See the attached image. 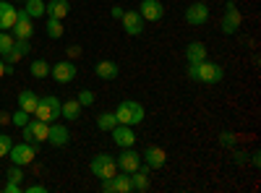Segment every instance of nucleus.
<instances>
[{
  "mask_svg": "<svg viewBox=\"0 0 261 193\" xmlns=\"http://www.w3.org/2000/svg\"><path fill=\"white\" fill-rule=\"evenodd\" d=\"M188 78L199 84H220L225 78V68L220 63L201 60V63H188Z\"/></svg>",
  "mask_w": 261,
  "mask_h": 193,
  "instance_id": "1",
  "label": "nucleus"
},
{
  "mask_svg": "<svg viewBox=\"0 0 261 193\" xmlns=\"http://www.w3.org/2000/svg\"><path fill=\"white\" fill-rule=\"evenodd\" d=\"M115 118H118V123H123V125H139L144 118H146V113H144V107L139 104V102H134V99H123L120 104H118V110H115Z\"/></svg>",
  "mask_w": 261,
  "mask_h": 193,
  "instance_id": "2",
  "label": "nucleus"
},
{
  "mask_svg": "<svg viewBox=\"0 0 261 193\" xmlns=\"http://www.w3.org/2000/svg\"><path fill=\"white\" fill-rule=\"evenodd\" d=\"M37 120H45V123H55L60 118V99L47 94V97H39L37 102V110H34Z\"/></svg>",
  "mask_w": 261,
  "mask_h": 193,
  "instance_id": "3",
  "label": "nucleus"
},
{
  "mask_svg": "<svg viewBox=\"0 0 261 193\" xmlns=\"http://www.w3.org/2000/svg\"><path fill=\"white\" fill-rule=\"evenodd\" d=\"M37 149L39 144H29V141H21L16 146H11V152H8V159L11 164H18V167H24V164H32L34 157H37Z\"/></svg>",
  "mask_w": 261,
  "mask_h": 193,
  "instance_id": "4",
  "label": "nucleus"
},
{
  "mask_svg": "<svg viewBox=\"0 0 261 193\" xmlns=\"http://www.w3.org/2000/svg\"><path fill=\"white\" fill-rule=\"evenodd\" d=\"M89 170H92V175H97L99 180H107V178H113L118 173V162H115L113 154H97L89 162Z\"/></svg>",
  "mask_w": 261,
  "mask_h": 193,
  "instance_id": "5",
  "label": "nucleus"
},
{
  "mask_svg": "<svg viewBox=\"0 0 261 193\" xmlns=\"http://www.w3.org/2000/svg\"><path fill=\"white\" fill-rule=\"evenodd\" d=\"M241 24H243V13L235 8L232 0H227V6H225V16H222V21H220V29H222V34H227V37L238 34Z\"/></svg>",
  "mask_w": 261,
  "mask_h": 193,
  "instance_id": "6",
  "label": "nucleus"
},
{
  "mask_svg": "<svg viewBox=\"0 0 261 193\" xmlns=\"http://www.w3.org/2000/svg\"><path fill=\"white\" fill-rule=\"evenodd\" d=\"M21 136H24V141L29 144H42V141H47V133H50V123L45 120H29L24 128H21Z\"/></svg>",
  "mask_w": 261,
  "mask_h": 193,
  "instance_id": "7",
  "label": "nucleus"
},
{
  "mask_svg": "<svg viewBox=\"0 0 261 193\" xmlns=\"http://www.w3.org/2000/svg\"><path fill=\"white\" fill-rule=\"evenodd\" d=\"M206 21H209V6L204 0H196V3H191L186 8V24L188 26H204Z\"/></svg>",
  "mask_w": 261,
  "mask_h": 193,
  "instance_id": "8",
  "label": "nucleus"
},
{
  "mask_svg": "<svg viewBox=\"0 0 261 193\" xmlns=\"http://www.w3.org/2000/svg\"><path fill=\"white\" fill-rule=\"evenodd\" d=\"M115 162H118V170L120 173H134V170H139V164H141V152H136L134 146H128V149H123L120 152V157H115Z\"/></svg>",
  "mask_w": 261,
  "mask_h": 193,
  "instance_id": "9",
  "label": "nucleus"
},
{
  "mask_svg": "<svg viewBox=\"0 0 261 193\" xmlns=\"http://www.w3.org/2000/svg\"><path fill=\"white\" fill-rule=\"evenodd\" d=\"M102 193H134V185H130V175H113V178H107L102 180Z\"/></svg>",
  "mask_w": 261,
  "mask_h": 193,
  "instance_id": "10",
  "label": "nucleus"
},
{
  "mask_svg": "<svg viewBox=\"0 0 261 193\" xmlns=\"http://www.w3.org/2000/svg\"><path fill=\"white\" fill-rule=\"evenodd\" d=\"M50 76L58 84H71L76 78V63L73 60H60L55 66H50Z\"/></svg>",
  "mask_w": 261,
  "mask_h": 193,
  "instance_id": "11",
  "label": "nucleus"
},
{
  "mask_svg": "<svg viewBox=\"0 0 261 193\" xmlns=\"http://www.w3.org/2000/svg\"><path fill=\"white\" fill-rule=\"evenodd\" d=\"M110 136H113V144L120 146V149H128V146H134V144H136L134 128H130V125H123V123H118V125L113 128Z\"/></svg>",
  "mask_w": 261,
  "mask_h": 193,
  "instance_id": "12",
  "label": "nucleus"
},
{
  "mask_svg": "<svg viewBox=\"0 0 261 193\" xmlns=\"http://www.w3.org/2000/svg\"><path fill=\"white\" fill-rule=\"evenodd\" d=\"M141 159H144V164L151 167V170H162L165 162H167V154H165L162 146H146L144 152H141Z\"/></svg>",
  "mask_w": 261,
  "mask_h": 193,
  "instance_id": "13",
  "label": "nucleus"
},
{
  "mask_svg": "<svg viewBox=\"0 0 261 193\" xmlns=\"http://www.w3.org/2000/svg\"><path fill=\"white\" fill-rule=\"evenodd\" d=\"M120 21H123V32L128 37H139L144 32V18H141L139 11H125Z\"/></svg>",
  "mask_w": 261,
  "mask_h": 193,
  "instance_id": "14",
  "label": "nucleus"
},
{
  "mask_svg": "<svg viewBox=\"0 0 261 193\" xmlns=\"http://www.w3.org/2000/svg\"><path fill=\"white\" fill-rule=\"evenodd\" d=\"M11 34H13V39H32L34 26H32V18L27 16V11H24V8L18 11V18H16V24H13Z\"/></svg>",
  "mask_w": 261,
  "mask_h": 193,
  "instance_id": "15",
  "label": "nucleus"
},
{
  "mask_svg": "<svg viewBox=\"0 0 261 193\" xmlns=\"http://www.w3.org/2000/svg\"><path fill=\"white\" fill-rule=\"evenodd\" d=\"M18 18V8L11 0H0V32H11Z\"/></svg>",
  "mask_w": 261,
  "mask_h": 193,
  "instance_id": "16",
  "label": "nucleus"
},
{
  "mask_svg": "<svg viewBox=\"0 0 261 193\" xmlns=\"http://www.w3.org/2000/svg\"><path fill=\"white\" fill-rule=\"evenodd\" d=\"M141 18L144 21H162L165 16V6L162 0H141Z\"/></svg>",
  "mask_w": 261,
  "mask_h": 193,
  "instance_id": "17",
  "label": "nucleus"
},
{
  "mask_svg": "<svg viewBox=\"0 0 261 193\" xmlns=\"http://www.w3.org/2000/svg\"><path fill=\"white\" fill-rule=\"evenodd\" d=\"M94 73L102 81H115L120 76V66H118L115 60H99L97 66H94Z\"/></svg>",
  "mask_w": 261,
  "mask_h": 193,
  "instance_id": "18",
  "label": "nucleus"
},
{
  "mask_svg": "<svg viewBox=\"0 0 261 193\" xmlns=\"http://www.w3.org/2000/svg\"><path fill=\"white\" fill-rule=\"evenodd\" d=\"M47 141L53 144V146H68V141H71V131L65 125H60L58 120L55 123H50V133H47Z\"/></svg>",
  "mask_w": 261,
  "mask_h": 193,
  "instance_id": "19",
  "label": "nucleus"
},
{
  "mask_svg": "<svg viewBox=\"0 0 261 193\" xmlns=\"http://www.w3.org/2000/svg\"><path fill=\"white\" fill-rule=\"evenodd\" d=\"M149 173H151V167H146V164H139V170L130 173V185H134V190H139V193L149 190Z\"/></svg>",
  "mask_w": 261,
  "mask_h": 193,
  "instance_id": "20",
  "label": "nucleus"
},
{
  "mask_svg": "<svg viewBox=\"0 0 261 193\" xmlns=\"http://www.w3.org/2000/svg\"><path fill=\"white\" fill-rule=\"evenodd\" d=\"M68 11H71L68 0H50V3L45 6V13H47L50 18H60V21L68 16Z\"/></svg>",
  "mask_w": 261,
  "mask_h": 193,
  "instance_id": "21",
  "label": "nucleus"
},
{
  "mask_svg": "<svg viewBox=\"0 0 261 193\" xmlns=\"http://www.w3.org/2000/svg\"><path fill=\"white\" fill-rule=\"evenodd\" d=\"M186 60L188 63L206 60V45H204V42H188V45H186Z\"/></svg>",
  "mask_w": 261,
  "mask_h": 193,
  "instance_id": "22",
  "label": "nucleus"
},
{
  "mask_svg": "<svg viewBox=\"0 0 261 193\" xmlns=\"http://www.w3.org/2000/svg\"><path fill=\"white\" fill-rule=\"evenodd\" d=\"M37 102H39V97H37L34 92H29V89H24V92L18 94V107H21L24 113H29V115H34Z\"/></svg>",
  "mask_w": 261,
  "mask_h": 193,
  "instance_id": "23",
  "label": "nucleus"
},
{
  "mask_svg": "<svg viewBox=\"0 0 261 193\" xmlns=\"http://www.w3.org/2000/svg\"><path fill=\"white\" fill-rule=\"evenodd\" d=\"M60 115H63L65 120H79V115H81V104H79V99L60 102Z\"/></svg>",
  "mask_w": 261,
  "mask_h": 193,
  "instance_id": "24",
  "label": "nucleus"
},
{
  "mask_svg": "<svg viewBox=\"0 0 261 193\" xmlns=\"http://www.w3.org/2000/svg\"><path fill=\"white\" fill-rule=\"evenodd\" d=\"M115 125H118V118H115V113H99V115H97V128H99V131L110 133Z\"/></svg>",
  "mask_w": 261,
  "mask_h": 193,
  "instance_id": "25",
  "label": "nucleus"
},
{
  "mask_svg": "<svg viewBox=\"0 0 261 193\" xmlns=\"http://www.w3.org/2000/svg\"><path fill=\"white\" fill-rule=\"evenodd\" d=\"M24 11H27L29 18H42L45 16V0H27Z\"/></svg>",
  "mask_w": 261,
  "mask_h": 193,
  "instance_id": "26",
  "label": "nucleus"
},
{
  "mask_svg": "<svg viewBox=\"0 0 261 193\" xmlns=\"http://www.w3.org/2000/svg\"><path fill=\"white\" fill-rule=\"evenodd\" d=\"M29 73H32L34 78H45V76H50V63H47V60H42V58H37V60L32 63Z\"/></svg>",
  "mask_w": 261,
  "mask_h": 193,
  "instance_id": "27",
  "label": "nucleus"
},
{
  "mask_svg": "<svg viewBox=\"0 0 261 193\" xmlns=\"http://www.w3.org/2000/svg\"><path fill=\"white\" fill-rule=\"evenodd\" d=\"M45 32H47V37H50V39H60L65 29H63V24H60V18H47Z\"/></svg>",
  "mask_w": 261,
  "mask_h": 193,
  "instance_id": "28",
  "label": "nucleus"
},
{
  "mask_svg": "<svg viewBox=\"0 0 261 193\" xmlns=\"http://www.w3.org/2000/svg\"><path fill=\"white\" fill-rule=\"evenodd\" d=\"M13 42H16V39H13L11 32H0V58H3V55L13 47Z\"/></svg>",
  "mask_w": 261,
  "mask_h": 193,
  "instance_id": "29",
  "label": "nucleus"
},
{
  "mask_svg": "<svg viewBox=\"0 0 261 193\" xmlns=\"http://www.w3.org/2000/svg\"><path fill=\"white\" fill-rule=\"evenodd\" d=\"M29 120H32V115H29V113H24V110H21V107H18V110H16V113L11 115V123H13L16 128H24V125H27Z\"/></svg>",
  "mask_w": 261,
  "mask_h": 193,
  "instance_id": "30",
  "label": "nucleus"
},
{
  "mask_svg": "<svg viewBox=\"0 0 261 193\" xmlns=\"http://www.w3.org/2000/svg\"><path fill=\"white\" fill-rule=\"evenodd\" d=\"M13 50H16L21 58H27V55L32 52V42H29V39H16V42H13Z\"/></svg>",
  "mask_w": 261,
  "mask_h": 193,
  "instance_id": "31",
  "label": "nucleus"
},
{
  "mask_svg": "<svg viewBox=\"0 0 261 193\" xmlns=\"http://www.w3.org/2000/svg\"><path fill=\"white\" fill-rule=\"evenodd\" d=\"M76 99H79V104H81V107H92V104H94V92H89V89H81Z\"/></svg>",
  "mask_w": 261,
  "mask_h": 193,
  "instance_id": "32",
  "label": "nucleus"
},
{
  "mask_svg": "<svg viewBox=\"0 0 261 193\" xmlns=\"http://www.w3.org/2000/svg\"><path fill=\"white\" fill-rule=\"evenodd\" d=\"M11 146H13L11 136H8V133H0V157H8V152H11Z\"/></svg>",
  "mask_w": 261,
  "mask_h": 193,
  "instance_id": "33",
  "label": "nucleus"
},
{
  "mask_svg": "<svg viewBox=\"0 0 261 193\" xmlns=\"http://www.w3.org/2000/svg\"><path fill=\"white\" fill-rule=\"evenodd\" d=\"M220 144H222V146H227V149H232V146L238 144V136H235V133H230V131H225V133H220Z\"/></svg>",
  "mask_w": 261,
  "mask_h": 193,
  "instance_id": "34",
  "label": "nucleus"
},
{
  "mask_svg": "<svg viewBox=\"0 0 261 193\" xmlns=\"http://www.w3.org/2000/svg\"><path fill=\"white\" fill-rule=\"evenodd\" d=\"M6 175H8V180H16V183L24 180V173H21V167H18V164H11Z\"/></svg>",
  "mask_w": 261,
  "mask_h": 193,
  "instance_id": "35",
  "label": "nucleus"
},
{
  "mask_svg": "<svg viewBox=\"0 0 261 193\" xmlns=\"http://www.w3.org/2000/svg\"><path fill=\"white\" fill-rule=\"evenodd\" d=\"M65 55H68V60H76V58H81V47L79 45H71L68 50H65Z\"/></svg>",
  "mask_w": 261,
  "mask_h": 193,
  "instance_id": "36",
  "label": "nucleus"
},
{
  "mask_svg": "<svg viewBox=\"0 0 261 193\" xmlns=\"http://www.w3.org/2000/svg\"><path fill=\"white\" fill-rule=\"evenodd\" d=\"M3 190H6V193H18V190H21V183H16V180H8Z\"/></svg>",
  "mask_w": 261,
  "mask_h": 193,
  "instance_id": "37",
  "label": "nucleus"
},
{
  "mask_svg": "<svg viewBox=\"0 0 261 193\" xmlns=\"http://www.w3.org/2000/svg\"><path fill=\"white\" fill-rule=\"evenodd\" d=\"M27 193H47V185H42V183H34L27 188Z\"/></svg>",
  "mask_w": 261,
  "mask_h": 193,
  "instance_id": "38",
  "label": "nucleus"
},
{
  "mask_svg": "<svg viewBox=\"0 0 261 193\" xmlns=\"http://www.w3.org/2000/svg\"><path fill=\"white\" fill-rule=\"evenodd\" d=\"M123 13H125V11H123L120 6H113V8H110V16H113V18H123Z\"/></svg>",
  "mask_w": 261,
  "mask_h": 193,
  "instance_id": "39",
  "label": "nucleus"
},
{
  "mask_svg": "<svg viewBox=\"0 0 261 193\" xmlns=\"http://www.w3.org/2000/svg\"><path fill=\"white\" fill-rule=\"evenodd\" d=\"M251 162H253V167H258V164H261V157H258V152H253V154H251Z\"/></svg>",
  "mask_w": 261,
  "mask_h": 193,
  "instance_id": "40",
  "label": "nucleus"
},
{
  "mask_svg": "<svg viewBox=\"0 0 261 193\" xmlns=\"http://www.w3.org/2000/svg\"><path fill=\"white\" fill-rule=\"evenodd\" d=\"M6 123H11V115L8 113H0V125H6Z\"/></svg>",
  "mask_w": 261,
  "mask_h": 193,
  "instance_id": "41",
  "label": "nucleus"
},
{
  "mask_svg": "<svg viewBox=\"0 0 261 193\" xmlns=\"http://www.w3.org/2000/svg\"><path fill=\"white\" fill-rule=\"evenodd\" d=\"M3 76H6V60L0 58V78H3Z\"/></svg>",
  "mask_w": 261,
  "mask_h": 193,
  "instance_id": "42",
  "label": "nucleus"
},
{
  "mask_svg": "<svg viewBox=\"0 0 261 193\" xmlns=\"http://www.w3.org/2000/svg\"><path fill=\"white\" fill-rule=\"evenodd\" d=\"M11 3H18V0H11Z\"/></svg>",
  "mask_w": 261,
  "mask_h": 193,
  "instance_id": "43",
  "label": "nucleus"
}]
</instances>
